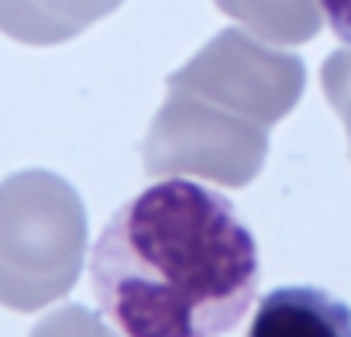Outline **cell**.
I'll list each match as a JSON object with an SVG mask.
<instances>
[{
    "mask_svg": "<svg viewBox=\"0 0 351 337\" xmlns=\"http://www.w3.org/2000/svg\"><path fill=\"white\" fill-rule=\"evenodd\" d=\"M90 282L100 313L128 337H221L258 296L262 258L224 193L162 179L107 221Z\"/></svg>",
    "mask_w": 351,
    "mask_h": 337,
    "instance_id": "obj_1",
    "label": "cell"
},
{
    "mask_svg": "<svg viewBox=\"0 0 351 337\" xmlns=\"http://www.w3.org/2000/svg\"><path fill=\"white\" fill-rule=\"evenodd\" d=\"M86 207L49 168L0 183V306L35 313L80 282L86 258Z\"/></svg>",
    "mask_w": 351,
    "mask_h": 337,
    "instance_id": "obj_2",
    "label": "cell"
},
{
    "mask_svg": "<svg viewBox=\"0 0 351 337\" xmlns=\"http://www.w3.org/2000/svg\"><path fill=\"white\" fill-rule=\"evenodd\" d=\"M269 127H258L193 93L169 90L141 145L145 173L155 179L197 176L217 186H248L265 165Z\"/></svg>",
    "mask_w": 351,
    "mask_h": 337,
    "instance_id": "obj_3",
    "label": "cell"
},
{
    "mask_svg": "<svg viewBox=\"0 0 351 337\" xmlns=\"http://www.w3.org/2000/svg\"><path fill=\"white\" fill-rule=\"evenodd\" d=\"M165 83L258 127H272L300 103L306 66L300 55L269 49L241 28H224Z\"/></svg>",
    "mask_w": 351,
    "mask_h": 337,
    "instance_id": "obj_4",
    "label": "cell"
},
{
    "mask_svg": "<svg viewBox=\"0 0 351 337\" xmlns=\"http://www.w3.org/2000/svg\"><path fill=\"white\" fill-rule=\"evenodd\" d=\"M248 337H351V306L317 286H282L262 296Z\"/></svg>",
    "mask_w": 351,
    "mask_h": 337,
    "instance_id": "obj_5",
    "label": "cell"
},
{
    "mask_svg": "<svg viewBox=\"0 0 351 337\" xmlns=\"http://www.w3.org/2000/svg\"><path fill=\"white\" fill-rule=\"evenodd\" d=\"M124 0H0V32L21 45H62Z\"/></svg>",
    "mask_w": 351,
    "mask_h": 337,
    "instance_id": "obj_6",
    "label": "cell"
},
{
    "mask_svg": "<svg viewBox=\"0 0 351 337\" xmlns=\"http://www.w3.org/2000/svg\"><path fill=\"white\" fill-rule=\"evenodd\" d=\"M214 4L228 18L241 21L252 35L276 45H303L324 28L320 0H214Z\"/></svg>",
    "mask_w": 351,
    "mask_h": 337,
    "instance_id": "obj_7",
    "label": "cell"
},
{
    "mask_svg": "<svg viewBox=\"0 0 351 337\" xmlns=\"http://www.w3.org/2000/svg\"><path fill=\"white\" fill-rule=\"evenodd\" d=\"M32 337H117L93 310L86 306H59L45 320L35 323Z\"/></svg>",
    "mask_w": 351,
    "mask_h": 337,
    "instance_id": "obj_8",
    "label": "cell"
},
{
    "mask_svg": "<svg viewBox=\"0 0 351 337\" xmlns=\"http://www.w3.org/2000/svg\"><path fill=\"white\" fill-rule=\"evenodd\" d=\"M320 86H324V97L327 103L337 110V117L344 121V131H348V148H351V52H330L324 59V69H320Z\"/></svg>",
    "mask_w": 351,
    "mask_h": 337,
    "instance_id": "obj_9",
    "label": "cell"
},
{
    "mask_svg": "<svg viewBox=\"0 0 351 337\" xmlns=\"http://www.w3.org/2000/svg\"><path fill=\"white\" fill-rule=\"evenodd\" d=\"M320 11H324L330 32L351 49V0H320Z\"/></svg>",
    "mask_w": 351,
    "mask_h": 337,
    "instance_id": "obj_10",
    "label": "cell"
}]
</instances>
